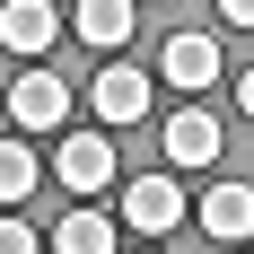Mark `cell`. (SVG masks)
<instances>
[{
    "instance_id": "obj_1",
    "label": "cell",
    "mask_w": 254,
    "mask_h": 254,
    "mask_svg": "<svg viewBox=\"0 0 254 254\" xmlns=\"http://www.w3.org/2000/svg\"><path fill=\"white\" fill-rule=\"evenodd\" d=\"M219 149H228V131H219L210 105H176L167 114V176H202V167H219Z\"/></svg>"
},
{
    "instance_id": "obj_2",
    "label": "cell",
    "mask_w": 254,
    "mask_h": 254,
    "mask_svg": "<svg viewBox=\"0 0 254 254\" xmlns=\"http://www.w3.org/2000/svg\"><path fill=\"white\" fill-rule=\"evenodd\" d=\"M184 210H193V202H184V184H176V176H131V184H123V219H131L140 237L184 228Z\"/></svg>"
},
{
    "instance_id": "obj_3",
    "label": "cell",
    "mask_w": 254,
    "mask_h": 254,
    "mask_svg": "<svg viewBox=\"0 0 254 254\" xmlns=\"http://www.w3.org/2000/svg\"><path fill=\"white\" fill-rule=\"evenodd\" d=\"M53 176L70 184V193H105L123 167H114V140H105V131H62V167H53Z\"/></svg>"
},
{
    "instance_id": "obj_4",
    "label": "cell",
    "mask_w": 254,
    "mask_h": 254,
    "mask_svg": "<svg viewBox=\"0 0 254 254\" xmlns=\"http://www.w3.org/2000/svg\"><path fill=\"white\" fill-rule=\"evenodd\" d=\"M9 114H18V131H62V114H70V88H62V70H18V88H9Z\"/></svg>"
},
{
    "instance_id": "obj_5",
    "label": "cell",
    "mask_w": 254,
    "mask_h": 254,
    "mask_svg": "<svg viewBox=\"0 0 254 254\" xmlns=\"http://www.w3.org/2000/svg\"><path fill=\"white\" fill-rule=\"evenodd\" d=\"M88 97H97V123H114V131H123V123H140V114H149V70H131V62H105Z\"/></svg>"
},
{
    "instance_id": "obj_6",
    "label": "cell",
    "mask_w": 254,
    "mask_h": 254,
    "mask_svg": "<svg viewBox=\"0 0 254 254\" xmlns=\"http://www.w3.org/2000/svg\"><path fill=\"white\" fill-rule=\"evenodd\" d=\"M158 70H167V88H184V97L202 105V88L219 79V35H167V62Z\"/></svg>"
},
{
    "instance_id": "obj_7",
    "label": "cell",
    "mask_w": 254,
    "mask_h": 254,
    "mask_svg": "<svg viewBox=\"0 0 254 254\" xmlns=\"http://www.w3.org/2000/svg\"><path fill=\"white\" fill-rule=\"evenodd\" d=\"M53 35H62V9H53V0H9V9H0V44L26 53V62H35Z\"/></svg>"
},
{
    "instance_id": "obj_8",
    "label": "cell",
    "mask_w": 254,
    "mask_h": 254,
    "mask_svg": "<svg viewBox=\"0 0 254 254\" xmlns=\"http://www.w3.org/2000/svg\"><path fill=\"white\" fill-rule=\"evenodd\" d=\"M202 228L219 237V246H246L254 237V184H210L202 193Z\"/></svg>"
},
{
    "instance_id": "obj_9",
    "label": "cell",
    "mask_w": 254,
    "mask_h": 254,
    "mask_svg": "<svg viewBox=\"0 0 254 254\" xmlns=\"http://www.w3.org/2000/svg\"><path fill=\"white\" fill-rule=\"evenodd\" d=\"M70 35H79V44H97V53H123L131 0H79V9H70Z\"/></svg>"
},
{
    "instance_id": "obj_10",
    "label": "cell",
    "mask_w": 254,
    "mask_h": 254,
    "mask_svg": "<svg viewBox=\"0 0 254 254\" xmlns=\"http://www.w3.org/2000/svg\"><path fill=\"white\" fill-rule=\"evenodd\" d=\"M44 246H53V254H114V219H105V210H70Z\"/></svg>"
},
{
    "instance_id": "obj_11",
    "label": "cell",
    "mask_w": 254,
    "mask_h": 254,
    "mask_svg": "<svg viewBox=\"0 0 254 254\" xmlns=\"http://www.w3.org/2000/svg\"><path fill=\"white\" fill-rule=\"evenodd\" d=\"M44 184V167H35V149L26 140H0V202H26Z\"/></svg>"
},
{
    "instance_id": "obj_12",
    "label": "cell",
    "mask_w": 254,
    "mask_h": 254,
    "mask_svg": "<svg viewBox=\"0 0 254 254\" xmlns=\"http://www.w3.org/2000/svg\"><path fill=\"white\" fill-rule=\"evenodd\" d=\"M0 254H44V237L26 228V219H0Z\"/></svg>"
},
{
    "instance_id": "obj_13",
    "label": "cell",
    "mask_w": 254,
    "mask_h": 254,
    "mask_svg": "<svg viewBox=\"0 0 254 254\" xmlns=\"http://www.w3.org/2000/svg\"><path fill=\"white\" fill-rule=\"evenodd\" d=\"M219 26H254V0H219Z\"/></svg>"
},
{
    "instance_id": "obj_14",
    "label": "cell",
    "mask_w": 254,
    "mask_h": 254,
    "mask_svg": "<svg viewBox=\"0 0 254 254\" xmlns=\"http://www.w3.org/2000/svg\"><path fill=\"white\" fill-rule=\"evenodd\" d=\"M237 105H246V114H254V62H246V70H237Z\"/></svg>"
},
{
    "instance_id": "obj_15",
    "label": "cell",
    "mask_w": 254,
    "mask_h": 254,
    "mask_svg": "<svg viewBox=\"0 0 254 254\" xmlns=\"http://www.w3.org/2000/svg\"><path fill=\"white\" fill-rule=\"evenodd\" d=\"M131 254H167V246H131Z\"/></svg>"
}]
</instances>
